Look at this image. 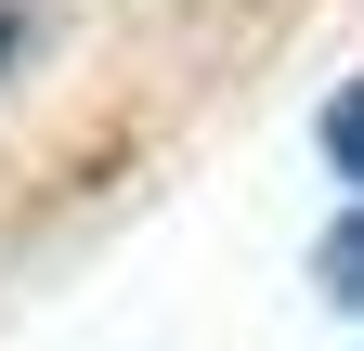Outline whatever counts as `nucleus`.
<instances>
[{"label":"nucleus","instance_id":"1","mask_svg":"<svg viewBox=\"0 0 364 351\" xmlns=\"http://www.w3.org/2000/svg\"><path fill=\"white\" fill-rule=\"evenodd\" d=\"M312 274H326V299H338V313H364V208H351L326 247H312Z\"/></svg>","mask_w":364,"mask_h":351},{"label":"nucleus","instance_id":"2","mask_svg":"<svg viewBox=\"0 0 364 351\" xmlns=\"http://www.w3.org/2000/svg\"><path fill=\"white\" fill-rule=\"evenodd\" d=\"M326 156H338V183H364V78L326 104Z\"/></svg>","mask_w":364,"mask_h":351},{"label":"nucleus","instance_id":"3","mask_svg":"<svg viewBox=\"0 0 364 351\" xmlns=\"http://www.w3.org/2000/svg\"><path fill=\"white\" fill-rule=\"evenodd\" d=\"M14 39H26V14H14V0H0V78H14Z\"/></svg>","mask_w":364,"mask_h":351}]
</instances>
